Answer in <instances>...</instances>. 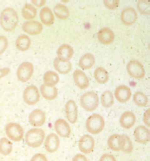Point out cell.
<instances>
[{
  "mask_svg": "<svg viewBox=\"0 0 150 161\" xmlns=\"http://www.w3.org/2000/svg\"><path fill=\"white\" fill-rule=\"evenodd\" d=\"M138 18V14L135 9L131 8V7H127L126 9L123 10L122 14H121V20L123 22V24L127 25V26H130L132 24H134L137 21Z\"/></svg>",
  "mask_w": 150,
  "mask_h": 161,
  "instance_id": "obj_14",
  "label": "cell"
},
{
  "mask_svg": "<svg viewBox=\"0 0 150 161\" xmlns=\"http://www.w3.org/2000/svg\"><path fill=\"white\" fill-rule=\"evenodd\" d=\"M46 4L45 0H41V1H38V0H33L32 1V5H34L36 7H42Z\"/></svg>",
  "mask_w": 150,
  "mask_h": 161,
  "instance_id": "obj_44",
  "label": "cell"
},
{
  "mask_svg": "<svg viewBox=\"0 0 150 161\" xmlns=\"http://www.w3.org/2000/svg\"><path fill=\"white\" fill-rule=\"evenodd\" d=\"M18 24V15L14 9L6 8L0 14V25L6 31H13Z\"/></svg>",
  "mask_w": 150,
  "mask_h": 161,
  "instance_id": "obj_1",
  "label": "cell"
},
{
  "mask_svg": "<svg viewBox=\"0 0 150 161\" xmlns=\"http://www.w3.org/2000/svg\"><path fill=\"white\" fill-rule=\"evenodd\" d=\"M46 138L45 132L40 128H34L28 130L25 136V140L28 146L32 148H37L42 145Z\"/></svg>",
  "mask_w": 150,
  "mask_h": 161,
  "instance_id": "obj_2",
  "label": "cell"
},
{
  "mask_svg": "<svg viewBox=\"0 0 150 161\" xmlns=\"http://www.w3.org/2000/svg\"><path fill=\"white\" fill-rule=\"evenodd\" d=\"M53 13L57 18L62 19V20H65L70 16V10L68 9L67 6L63 4H56L54 6Z\"/></svg>",
  "mask_w": 150,
  "mask_h": 161,
  "instance_id": "obj_29",
  "label": "cell"
},
{
  "mask_svg": "<svg viewBox=\"0 0 150 161\" xmlns=\"http://www.w3.org/2000/svg\"><path fill=\"white\" fill-rule=\"evenodd\" d=\"M133 100H134V103L140 107H145L148 104V97L142 92H137L134 93Z\"/></svg>",
  "mask_w": 150,
  "mask_h": 161,
  "instance_id": "obj_34",
  "label": "cell"
},
{
  "mask_svg": "<svg viewBox=\"0 0 150 161\" xmlns=\"http://www.w3.org/2000/svg\"><path fill=\"white\" fill-rule=\"evenodd\" d=\"M81 106L87 112H92L99 106V96L94 92H86L80 98Z\"/></svg>",
  "mask_w": 150,
  "mask_h": 161,
  "instance_id": "obj_4",
  "label": "cell"
},
{
  "mask_svg": "<svg viewBox=\"0 0 150 161\" xmlns=\"http://www.w3.org/2000/svg\"><path fill=\"white\" fill-rule=\"evenodd\" d=\"M43 80H44V84H46L47 86L55 87V85L59 82V75L55 72L48 71L44 74Z\"/></svg>",
  "mask_w": 150,
  "mask_h": 161,
  "instance_id": "obj_30",
  "label": "cell"
},
{
  "mask_svg": "<svg viewBox=\"0 0 150 161\" xmlns=\"http://www.w3.org/2000/svg\"><path fill=\"white\" fill-rule=\"evenodd\" d=\"M95 146L94 138L91 135H85L83 136L78 141L79 150L83 153H91L93 152Z\"/></svg>",
  "mask_w": 150,
  "mask_h": 161,
  "instance_id": "obj_9",
  "label": "cell"
},
{
  "mask_svg": "<svg viewBox=\"0 0 150 161\" xmlns=\"http://www.w3.org/2000/svg\"><path fill=\"white\" fill-rule=\"evenodd\" d=\"M101 104L105 108H110L114 103V96L110 91H105L100 98Z\"/></svg>",
  "mask_w": 150,
  "mask_h": 161,
  "instance_id": "obj_32",
  "label": "cell"
},
{
  "mask_svg": "<svg viewBox=\"0 0 150 161\" xmlns=\"http://www.w3.org/2000/svg\"><path fill=\"white\" fill-rule=\"evenodd\" d=\"M31 161H48V158H47V156H46L45 154H43V153H35V154L32 157Z\"/></svg>",
  "mask_w": 150,
  "mask_h": 161,
  "instance_id": "obj_39",
  "label": "cell"
},
{
  "mask_svg": "<svg viewBox=\"0 0 150 161\" xmlns=\"http://www.w3.org/2000/svg\"><path fill=\"white\" fill-rule=\"evenodd\" d=\"M95 63V57L91 53H85L79 59V67L82 70L91 69Z\"/></svg>",
  "mask_w": 150,
  "mask_h": 161,
  "instance_id": "obj_26",
  "label": "cell"
},
{
  "mask_svg": "<svg viewBox=\"0 0 150 161\" xmlns=\"http://www.w3.org/2000/svg\"><path fill=\"white\" fill-rule=\"evenodd\" d=\"M128 75L135 79H142L145 75V70L142 64L138 60H130L127 65Z\"/></svg>",
  "mask_w": 150,
  "mask_h": 161,
  "instance_id": "obj_7",
  "label": "cell"
},
{
  "mask_svg": "<svg viewBox=\"0 0 150 161\" xmlns=\"http://www.w3.org/2000/svg\"><path fill=\"white\" fill-rule=\"evenodd\" d=\"M22 30L28 35L37 36V35H40L42 33L43 25L39 21H35V20L26 21L22 25Z\"/></svg>",
  "mask_w": 150,
  "mask_h": 161,
  "instance_id": "obj_10",
  "label": "cell"
},
{
  "mask_svg": "<svg viewBox=\"0 0 150 161\" xmlns=\"http://www.w3.org/2000/svg\"><path fill=\"white\" fill-rule=\"evenodd\" d=\"M40 93L47 100H53L54 98H56L58 94V90L56 87H50L47 86L46 84H43L40 87Z\"/></svg>",
  "mask_w": 150,
  "mask_h": 161,
  "instance_id": "obj_25",
  "label": "cell"
},
{
  "mask_svg": "<svg viewBox=\"0 0 150 161\" xmlns=\"http://www.w3.org/2000/svg\"><path fill=\"white\" fill-rule=\"evenodd\" d=\"M23 100L28 105H35L40 100V92L36 86H28L23 92Z\"/></svg>",
  "mask_w": 150,
  "mask_h": 161,
  "instance_id": "obj_6",
  "label": "cell"
},
{
  "mask_svg": "<svg viewBox=\"0 0 150 161\" xmlns=\"http://www.w3.org/2000/svg\"><path fill=\"white\" fill-rule=\"evenodd\" d=\"M104 4L106 7H107L110 10H114L118 7L119 5V1L118 0H105Z\"/></svg>",
  "mask_w": 150,
  "mask_h": 161,
  "instance_id": "obj_38",
  "label": "cell"
},
{
  "mask_svg": "<svg viewBox=\"0 0 150 161\" xmlns=\"http://www.w3.org/2000/svg\"><path fill=\"white\" fill-rule=\"evenodd\" d=\"M65 113L68 121L71 124L76 123L78 119V109L74 100H69L65 105Z\"/></svg>",
  "mask_w": 150,
  "mask_h": 161,
  "instance_id": "obj_11",
  "label": "cell"
},
{
  "mask_svg": "<svg viewBox=\"0 0 150 161\" xmlns=\"http://www.w3.org/2000/svg\"><path fill=\"white\" fill-rule=\"evenodd\" d=\"M60 145V139L57 135L49 134L47 136V138L45 140V150L49 153H54L58 150Z\"/></svg>",
  "mask_w": 150,
  "mask_h": 161,
  "instance_id": "obj_19",
  "label": "cell"
},
{
  "mask_svg": "<svg viewBox=\"0 0 150 161\" xmlns=\"http://www.w3.org/2000/svg\"><path fill=\"white\" fill-rule=\"evenodd\" d=\"M123 144H124V140L121 135H111L108 139H107V146L111 151H122L123 148Z\"/></svg>",
  "mask_w": 150,
  "mask_h": 161,
  "instance_id": "obj_21",
  "label": "cell"
},
{
  "mask_svg": "<svg viewBox=\"0 0 150 161\" xmlns=\"http://www.w3.org/2000/svg\"><path fill=\"white\" fill-rule=\"evenodd\" d=\"M13 151V143L7 137L0 139V153L3 155H9Z\"/></svg>",
  "mask_w": 150,
  "mask_h": 161,
  "instance_id": "obj_33",
  "label": "cell"
},
{
  "mask_svg": "<svg viewBox=\"0 0 150 161\" xmlns=\"http://www.w3.org/2000/svg\"><path fill=\"white\" fill-rule=\"evenodd\" d=\"M100 161H116V158L114 155L109 153H105L101 156Z\"/></svg>",
  "mask_w": 150,
  "mask_h": 161,
  "instance_id": "obj_40",
  "label": "cell"
},
{
  "mask_svg": "<svg viewBox=\"0 0 150 161\" xmlns=\"http://www.w3.org/2000/svg\"><path fill=\"white\" fill-rule=\"evenodd\" d=\"M136 123V116L132 112H125L120 117V125L124 129H130Z\"/></svg>",
  "mask_w": 150,
  "mask_h": 161,
  "instance_id": "obj_22",
  "label": "cell"
},
{
  "mask_svg": "<svg viewBox=\"0 0 150 161\" xmlns=\"http://www.w3.org/2000/svg\"><path fill=\"white\" fill-rule=\"evenodd\" d=\"M143 122L145 123L146 127L148 128L150 126V120H149V109L145 111L144 114H143Z\"/></svg>",
  "mask_w": 150,
  "mask_h": 161,
  "instance_id": "obj_42",
  "label": "cell"
},
{
  "mask_svg": "<svg viewBox=\"0 0 150 161\" xmlns=\"http://www.w3.org/2000/svg\"><path fill=\"white\" fill-rule=\"evenodd\" d=\"M8 39L4 36H0V55H1L8 48Z\"/></svg>",
  "mask_w": 150,
  "mask_h": 161,
  "instance_id": "obj_37",
  "label": "cell"
},
{
  "mask_svg": "<svg viewBox=\"0 0 150 161\" xmlns=\"http://www.w3.org/2000/svg\"><path fill=\"white\" fill-rule=\"evenodd\" d=\"M137 6H138L139 12L141 14H146V15L149 14V6H150V4H149L148 1H140V2H138Z\"/></svg>",
  "mask_w": 150,
  "mask_h": 161,
  "instance_id": "obj_36",
  "label": "cell"
},
{
  "mask_svg": "<svg viewBox=\"0 0 150 161\" xmlns=\"http://www.w3.org/2000/svg\"><path fill=\"white\" fill-rule=\"evenodd\" d=\"M105 128V120L99 114H92L85 121V129L92 135L100 134Z\"/></svg>",
  "mask_w": 150,
  "mask_h": 161,
  "instance_id": "obj_3",
  "label": "cell"
},
{
  "mask_svg": "<svg viewBox=\"0 0 150 161\" xmlns=\"http://www.w3.org/2000/svg\"><path fill=\"white\" fill-rule=\"evenodd\" d=\"M28 122L34 127H41L46 122V114L42 110L35 109L28 115Z\"/></svg>",
  "mask_w": 150,
  "mask_h": 161,
  "instance_id": "obj_12",
  "label": "cell"
},
{
  "mask_svg": "<svg viewBox=\"0 0 150 161\" xmlns=\"http://www.w3.org/2000/svg\"><path fill=\"white\" fill-rule=\"evenodd\" d=\"M11 72V70L9 68H3V69H0V78H2L4 76H6L7 75H9Z\"/></svg>",
  "mask_w": 150,
  "mask_h": 161,
  "instance_id": "obj_43",
  "label": "cell"
},
{
  "mask_svg": "<svg viewBox=\"0 0 150 161\" xmlns=\"http://www.w3.org/2000/svg\"><path fill=\"white\" fill-rule=\"evenodd\" d=\"M54 129L57 135L62 137H69L71 133L70 124L64 119H57L54 122Z\"/></svg>",
  "mask_w": 150,
  "mask_h": 161,
  "instance_id": "obj_16",
  "label": "cell"
},
{
  "mask_svg": "<svg viewBox=\"0 0 150 161\" xmlns=\"http://www.w3.org/2000/svg\"><path fill=\"white\" fill-rule=\"evenodd\" d=\"M72 161H87V158L82 153H77L73 156Z\"/></svg>",
  "mask_w": 150,
  "mask_h": 161,
  "instance_id": "obj_41",
  "label": "cell"
},
{
  "mask_svg": "<svg viewBox=\"0 0 150 161\" xmlns=\"http://www.w3.org/2000/svg\"><path fill=\"white\" fill-rule=\"evenodd\" d=\"M131 97L130 88L126 85H120L115 89V98L121 103L127 102Z\"/></svg>",
  "mask_w": 150,
  "mask_h": 161,
  "instance_id": "obj_15",
  "label": "cell"
},
{
  "mask_svg": "<svg viewBox=\"0 0 150 161\" xmlns=\"http://www.w3.org/2000/svg\"><path fill=\"white\" fill-rule=\"evenodd\" d=\"M22 15L25 19H27L28 21L33 20L34 17H36L37 15V10L36 7H34V5L27 3L25 4V6L22 9Z\"/></svg>",
  "mask_w": 150,
  "mask_h": 161,
  "instance_id": "obj_28",
  "label": "cell"
},
{
  "mask_svg": "<svg viewBox=\"0 0 150 161\" xmlns=\"http://www.w3.org/2000/svg\"><path fill=\"white\" fill-rule=\"evenodd\" d=\"M56 54H57V57L60 59L70 61L71 57L73 56V49L71 46L68 44H63L57 49Z\"/></svg>",
  "mask_w": 150,
  "mask_h": 161,
  "instance_id": "obj_23",
  "label": "cell"
},
{
  "mask_svg": "<svg viewBox=\"0 0 150 161\" xmlns=\"http://www.w3.org/2000/svg\"><path fill=\"white\" fill-rule=\"evenodd\" d=\"M34 65L31 62H23L21 63L17 72H16V76L19 81L21 82H27L31 79L32 75H34Z\"/></svg>",
  "mask_w": 150,
  "mask_h": 161,
  "instance_id": "obj_8",
  "label": "cell"
},
{
  "mask_svg": "<svg viewBox=\"0 0 150 161\" xmlns=\"http://www.w3.org/2000/svg\"><path fill=\"white\" fill-rule=\"evenodd\" d=\"M134 137L135 140L138 143L141 144H144L147 143L150 140V132H149V129L143 125H140L138 126L135 131H134Z\"/></svg>",
  "mask_w": 150,
  "mask_h": 161,
  "instance_id": "obj_13",
  "label": "cell"
},
{
  "mask_svg": "<svg viewBox=\"0 0 150 161\" xmlns=\"http://www.w3.org/2000/svg\"><path fill=\"white\" fill-rule=\"evenodd\" d=\"M94 78L100 84H105L108 81L109 75L107 71L103 67H98L94 71Z\"/></svg>",
  "mask_w": 150,
  "mask_h": 161,
  "instance_id": "obj_31",
  "label": "cell"
},
{
  "mask_svg": "<svg viewBox=\"0 0 150 161\" xmlns=\"http://www.w3.org/2000/svg\"><path fill=\"white\" fill-rule=\"evenodd\" d=\"M5 133L10 140L18 142L21 141L24 137V130L20 124L11 122L6 125L5 127Z\"/></svg>",
  "mask_w": 150,
  "mask_h": 161,
  "instance_id": "obj_5",
  "label": "cell"
},
{
  "mask_svg": "<svg viewBox=\"0 0 150 161\" xmlns=\"http://www.w3.org/2000/svg\"><path fill=\"white\" fill-rule=\"evenodd\" d=\"M97 38L100 41V43L104 45L110 44L115 39V34L114 31L109 28H103L97 33Z\"/></svg>",
  "mask_w": 150,
  "mask_h": 161,
  "instance_id": "obj_17",
  "label": "cell"
},
{
  "mask_svg": "<svg viewBox=\"0 0 150 161\" xmlns=\"http://www.w3.org/2000/svg\"><path fill=\"white\" fill-rule=\"evenodd\" d=\"M32 44V41L29 39V37L26 35H21L16 38L15 41V46L17 48V50L21 51V52H26L29 49Z\"/></svg>",
  "mask_w": 150,
  "mask_h": 161,
  "instance_id": "obj_27",
  "label": "cell"
},
{
  "mask_svg": "<svg viewBox=\"0 0 150 161\" xmlns=\"http://www.w3.org/2000/svg\"><path fill=\"white\" fill-rule=\"evenodd\" d=\"M72 77H73V80L78 88L85 90L88 87V85H89L88 78H87L86 75L82 70H75Z\"/></svg>",
  "mask_w": 150,
  "mask_h": 161,
  "instance_id": "obj_18",
  "label": "cell"
},
{
  "mask_svg": "<svg viewBox=\"0 0 150 161\" xmlns=\"http://www.w3.org/2000/svg\"><path fill=\"white\" fill-rule=\"evenodd\" d=\"M41 22L46 26H50L54 22V14L49 7H43L39 13Z\"/></svg>",
  "mask_w": 150,
  "mask_h": 161,
  "instance_id": "obj_24",
  "label": "cell"
},
{
  "mask_svg": "<svg viewBox=\"0 0 150 161\" xmlns=\"http://www.w3.org/2000/svg\"><path fill=\"white\" fill-rule=\"evenodd\" d=\"M54 69L62 75H67L71 70V63L68 60H63L56 57L53 61Z\"/></svg>",
  "mask_w": 150,
  "mask_h": 161,
  "instance_id": "obj_20",
  "label": "cell"
},
{
  "mask_svg": "<svg viewBox=\"0 0 150 161\" xmlns=\"http://www.w3.org/2000/svg\"><path fill=\"white\" fill-rule=\"evenodd\" d=\"M122 137H123V140H124L122 151L125 153H130L132 152V150H133V145H132V142H131L129 136H127V135H123Z\"/></svg>",
  "mask_w": 150,
  "mask_h": 161,
  "instance_id": "obj_35",
  "label": "cell"
}]
</instances>
